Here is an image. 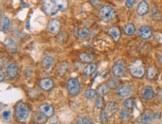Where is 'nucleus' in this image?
<instances>
[{
	"instance_id": "f257e3e1",
	"label": "nucleus",
	"mask_w": 162,
	"mask_h": 124,
	"mask_svg": "<svg viewBox=\"0 0 162 124\" xmlns=\"http://www.w3.org/2000/svg\"><path fill=\"white\" fill-rule=\"evenodd\" d=\"M30 114L29 111V107L26 105L23 102H18L14 107V115L15 118L18 121H21V122H24L28 119Z\"/></svg>"
},
{
	"instance_id": "f03ea898",
	"label": "nucleus",
	"mask_w": 162,
	"mask_h": 124,
	"mask_svg": "<svg viewBox=\"0 0 162 124\" xmlns=\"http://www.w3.org/2000/svg\"><path fill=\"white\" fill-rule=\"evenodd\" d=\"M114 15H115V11L110 5H103L98 10V17L103 21L111 20Z\"/></svg>"
},
{
	"instance_id": "7ed1b4c3",
	"label": "nucleus",
	"mask_w": 162,
	"mask_h": 124,
	"mask_svg": "<svg viewBox=\"0 0 162 124\" xmlns=\"http://www.w3.org/2000/svg\"><path fill=\"white\" fill-rule=\"evenodd\" d=\"M129 72L133 77L141 78L145 73V68H144V65L142 64V61L137 60V61L133 62L132 64H130Z\"/></svg>"
},
{
	"instance_id": "20e7f679",
	"label": "nucleus",
	"mask_w": 162,
	"mask_h": 124,
	"mask_svg": "<svg viewBox=\"0 0 162 124\" xmlns=\"http://www.w3.org/2000/svg\"><path fill=\"white\" fill-rule=\"evenodd\" d=\"M66 89L71 96H75L81 90V84L77 78H69L66 81Z\"/></svg>"
},
{
	"instance_id": "39448f33",
	"label": "nucleus",
	"mask_w": 162,
	"mask_h": 124,
	"mask_svg": "<svg viewBox=\"0 0 162 124\" xmlns=\"http://www.w3.org/2000/svg\"><path fill=\"white\" fill-rule=\"evenodd\" d=\"M42 9L47 15H50V16L55 15V14L60 10L56 2L49 1V0H46V1L42 2Z\"/></svg>"
},
{
	"instance_id": "423d86ee",
	"label": "nucleus",
	"mask_w": 162,
	"mask_h": 124,
	"mask_svg": "<svg viewBox=\"0 0 162 124\" xmlns=\"http://www.w3.org/2000/svg\"><path fill=\"white\" fill-rule=\"evenodd\" d=\"M126 73V68H125V64L123 61L121 60H117L114 62L113 66H112V74L115 77H123Z\"/></svg>"
},
{
	"instance_id": "0eeeda50",
	"label": "nucleus",
	"mask_w": 162,
	"mask_h": 124,
	"mask_svg": "<svg viewBox=\"0 0 162 124\" xmlns=\"http://www.w3.org/2000/svg\"><path fill=\"white\" fill-rule=\"evenodd\" d=\"M38 110L42 113L45 117H51L53 113H54V108L52 105H50L48 103H42L39 105Z\"/></svg>"
},
{
	"instance_id": "6e6552de",
	"label": "nucleus",
	"mask_w": 162,
	"mask_h": 124,
	"mask_svg": "<svg viewBox=\"0 0 162 124\" xmlns=\"http://www.w3.org/2000/svg\"><path fill=\"white\" fill-rule=\"evenodd\" d=\"M132 92V88L127 85V84H123V85H120L118 88H117V96L120 97V98H123V97H127L129 96Z\"/></svg>"
},
{
	"instance_id": "1a4fd4ad",
	"label": "nucleus",
	"mask_w": 162,
	"mask_h": 124,
	"mask_svg": "<svg viewBox=\"0 0 162 124\" xmlns=\"http://www.w3.org/2000/svg\"><path fill=\"white\" fill-rule=\"evenodd\" d=\"M60 27H61V24H60V21L58 19H52V20L49 21L48 23V31L51 34L53 35H56L59 33L60 31Z\"/></svg>"
},
{
	"instance_id": "9d476101",
	"label": "nucleus",
	"mask_w": 162,
	"mask_h": 124,
	"mask_svg": "<svg viewBox=\"0 0 162 124\" xmlns=\"http://www.w3.org/2000/svg\"><path fill=\"white\" fill-rule=\"evenodd\" d=\"M154 119V115L150 110H145L141 116L139 117V123L140 124H150L151 121Z\"/></svg>"
},
{
	"instance_id": "9b49d317",
	"label": "nucleus",
	"mask_w": 162,
	"mask_h": 124,
	"mask_svg": "<svg viewBox=\"0 0 162 124\" xmlns=\"http://www.w3.org/2000/svg\"><path fill=\"white\" fill-rule=\"evenodd\" d=\"M3 44L8 52H10L13 54V53H16V51H17V45H16V42L13 40V39L6 38L4 40Z\"/></svg>"
},
{
	"instance_id": "f8f14e48",
	"label": "nucleus",
	"mask_w": 162,
	"mask_h": 124,
	"mask_svg": "<svg viewBox=\"0 0 162 124\" xmlns=\"http://www.w3.org/2000/svg\"><path fill=\"white\" fill-rule=\"evenodd\" d=\"M138 34L139 36L142 38V39H148L151 37L152 35V29L151 27L147 26V25H143V26H141L139 28L138 30Z\"/></svg>"
},
{
	"instance_id": "ddd939ff",
	"label": "nucleus",
	"mask_w": 162,
	"mask_h": 124,
	"mask_svg": "<svg viewBox=\"0 0 162 124\" xmlns=\"http://www.w3.org/2000/svg\"><path fill=\"white\" fill-rule=\"evenodd\" d=\"M17 72H18V67H17V64L16 63H10L9 65L7 66L6 74H7V77L9 78V79H13V78H15L16 75H17Z\"/></svg>"
},
{
	"instance_id": "4468645a",
	"label": "nucleus",
	"mask_w": 162,
	"mask_h": 124,
	"mask_svg": "<svg viewBox=\"0 0 162 124\" xmlns=\"http://www.w3.org/2000/svg\"><path fill=\"white\" fill-rule=\"evenodd\" d=\"M39 87H40L42 90H45V91H48L53 87V81L51 78L49 77H45L42 78L40 81H39Z\"/></svg>"
},
{
	"instance_id": "2eb2a0df",
	"label": "nucleus",
	"mask_w": 162,
	"mask_h": 124,
	"mask_svg": "<svg viewBox=\"0 0 162 124\" xmlns=\"http://www.w3.org/2000/svg\"><path fill=\"white\" fill-rule=\"evenodd\" d=\"M141 96L142 98L146 100H150L154 97V90L151 86H145L143 87V89L141 90Z\"/></svg>"
},
{
	"instance_id": "dca6fc26",
	"label": "nucleus",
	"mask_w": 162,
	"mask_h": 124,
	"mask_svg": "<svg viewBox=\"0 0 162 124\" xmlns=\"http://www.w3.org/2000/svg\"><path fill=\"white\" fill-rule=\"evenodd\" d=\"M149 11V6H148L146 1H140L137 5V8H136V12H137L138 15L140 16H144L146 15Z\"/></svg>"
},
{
	"instance_id": "f3484780",
	"label": "nucleus",
	"mask_w": 162,
	"mask_h": 124,
	"mask_svg": "<svg viewBox=\"0 0 162 124\" xmlns=\"http://www.w3.org/2000/svg\"><path fill=\"white\" fill-rule=\"evenodd\" d=\"M54 57L51 55H46L44 56L42 58V60H41V66H42L43 69H49L50 67L53 65V63H54Z\"/></svg>"
},
{
	"instance_id": "a211bd4d",
	"label": "nucleus",
	"mask_w": 162,
	"mask_h": 124,
	"mask_svg": "<svg viewBox=\"0 0 162 124\" xmlns=\"http://www.w3.org/2000/svg\"><path fill=\"white\" fill-rule=\"evenodd\" d=\"M108 34H109L114 41H118L120 38V30L117 26H112L110 28H108L107 30Z\"/></svg>"
},
{
	"instance_id": "6ab92c4d",
	"label": "nucleus",
	"mask_w": 162,
	"mask_h": 124,
	"mask_svg": "<svg viewBox=\"0 0 162 124\" xmlns=\"http://www.w3.org/2000/svg\"><path fill=\"white\" fill-rule=\"evenodd\" d=\"M10 26V20L7 16H5L2 14L1 15V20H0V28H1L2 32H6L8 28Z\"/></svg>"
},
{
	"instance_id": "aec40b11",
	"label": "nucleus",
	"mask_w": 162,
	"mask_h": 124,
	"mask_svg": "<svg viewBox=\"0 0 162 124\" xmlns=\"http://www.w3.org/2000/svg\"><path fill=\"white\" fill-rule=\"evenodd\" d=\"M117 108H118V104L112 101V102H109L106 105L105 111L108 114V116H111V115H113L117 111Z\"/></svg>"
},
{
	"instance_id": "412c9836",
	"label": "nucleus",
	"mask_w": 162,
	"mask_h": 124,
	"mask_svg": "<svg viewBox=\"0 0 162 124\" xmlns=\"http://www.w3.org/2000/svg\"><path fill=\"white\" fill-rule=\"evenodd\" d=\"M68 68H69V65L67 62H61L57 67V75L62 77V76L65 75L66 72L68 71Z\"/></svg>"
},
{
	"instance_id": "4be33fe9",
	"label": "nucleus",
	"mask_w": 162,
	"mask_h": 124,
	"mask_svg": "<svg viewBox=\"0 0 162 124\" xmlns=\"http://www.w3.org/2000/svg\"><path fill=\"white\" fill-rule=\"evenodd\" d=\"M96 71V65L94 63H89L88 65H86L83 69V74L86 76H89L91 74H93Z\"/></svg>"
},
{
	"instance_id": "5701e85b",
	"label": "nucleus",
	"mask_w": 162,
	"mask_h": 124,
	"mask_svg": "<svg viewBox=\"0 0 162 124\" xmlns=\"http://www.w3.org/2000/svg\"><path fill=\"white\" fill-rule=\"evenodd\" d=\"M135 31H136V29H135V26H134L133 23H127L123 27V32L125 35H128V36L133 35L134 33H135Z\"/></svg>"
},
{
	"instance_id": "b1692460",
	"label": "nucleus",
	"mask_w": 162,
	"mask_h": 124,
	"mask_svg": "<svg viewBox=\"0 0 162 124\" xmlns=\"http://www.w3.org/2000/svg\"><path fill=\"white\" fill-rule=\"evenodd\" d=\"M156 74H157V69L154 65H150L148 67L147 71H146V77L147 79H153L155 77Z\"/></svg>"
},
{
	"instance_id": "393cba45",
	"label": "nucleus",
	"mask_w": 162,
	"mask_h": 124,
	"mask_svg": "<svg viewBox=\"0 0 162 124\" xmlns=\"http://www.w3.org/2000/svg\"><path fill=\"white\" fill-rule=\"evenodd\" d=\"M33 119H34L37 123H43V122H45L46 117L44 116L40 111H36L33 113Z\"/></svg>"
},
{
	"instance_id": "a878e982",
	"label": "nucleus",
	"mask_w": 162,
	"mask_h": 124,
	"mask_svg": "<svg viewBox=\"0 0 162 124\" xmlns=\"http://www.w3.org/2000/svg\"><path fill=\"white\" fill-rule=\"evenodd\" d=\"M79 59L82 62H91L92 60H93V55L90 54V53L83 52V53H80L79 54Z\"/></svg>"
},
{
	"instance_id": "bb28decb",
	"label": "nucleus",
	"mask_w": 162,
	"mask_h": 124,
	"mask_svg": "<svg viewBox=\"0 0 162 124\" xmlns=\"http://www.w3.org/2000/svg\"><path fill=\"white\" fill-rule=\"evenodd\" d=\"M76 124H94V123L91 122V120L89 119L88 116H85V115H81V116L77 117Z\"/></svg>"
},
{
	"instance_id": "cd10ccee",
	"label": "nucleus",
	"mask_w": 162,
	"mask_h": 124,
	"mask_svg": "<svg viewBox=\"0 0 162 124\" xmlns=\"http://www.w3.org/2000/svg\"><path fill=\"white\" fill-rule=\"evenodd\" d=\"M119 116H120V118H121L122 120H124V121H128V120L130 119V113H129V111H128L126 108L120 109Z\"/></svg>"
},
{
	"instance_id": "c85d7f7f",
	"label": "nucleus",
	"mask_w": 162,
	"mask_h": 124,
	"mask_svg": "<svg viewBox=\"0 0 162 124\" xmlns=\"http://www.w3.org/2000/svg\"><path fill=\"white\" fill-rule=\"evenodd\" d=\"M107 86L108 88L111 89H115L117 87H119V81L116 79V78H110L107 81Z\"/></svg>"
},
{
	"instance_id": "c756f323",
	"label": "nucleus",
	"mask_w": 162,
	"mask_h": 124,
	"mask_svg": "<svg viewBox=\"0 0 162 124\" xmlns=\"http://www.w3.org/2000/svg\"><path fill=\"white\" fill-rule=\"evenodd\" d=\"M123 105H124V108L131 109L135 106V100H134L133 98H127V99L124 100Z\"/></svg>"
},
{
	"instance_id": "7c9ffc66",
	"label": "nucleus",
	"mask_w": 162,
	"mask_h": 124,
	"mask_svg": "<svg viewBox=\"0 0 162 124\" xmlns=\"http://www.w3.org/2000/svg\"><path fill=\"white\" fill-rule=\"evenodd\" d=\"M151 13H152V17L154 20H161L162 19V15H161V12L159 11L157 8L156 7H152V9H151Z\"/></svg>"
},
{
	"instance_id": "2f4dec72",
	"label": "nucleus",
	"mask_w": 162,
	"mask_h": 124,
	"mask_svg": "<svg viewBox=\"0 0 162 124\" xmlns=\"http://www.w3.org/2000/svg\"><path fill=\"white\" fill-rule=\"evenodd\" d=\"M97 93H98L99 95H105L107 94L108 91H109V88H108V86L106 85V84H101V85H99V87L97 88Z\"/></svg>"
},
{
	"instance_id": "473e14b6",
	"label": "nucleus",
	"mask_w": 162,
	"mask_h": 124,
	"mask_svg": "<svg viewBox=\"0 0 162 124\" xmlns=\"http://www.w3.org/2000/svg\"><path fill=\"white\" fill-rule=\"evenodd\" d=\"M88 33H89V30L87 27L82 28V29L79 31V38L81 40H83V39H85L88 36Z\"/></svg>"
},
{
	"instance_id": "72a5a7b5",
	"label": "nucleus",
	"mask_w": 162,
	"mask_h": 124,
	"mask_svg": "<svg viewBox=\"0 0 162 124\" xmlns=\"http://www.w3.org/2000/svg\"><path fill=\"white\" fill-rule=\"evenodd\" d=\"M97 91L96 90H93V89H88L85 91V97L87 98V99H91V98L95 97Z\"/></svg>"
},
{
	"instance_id": "f704fd0d",
	"label": "nucleus",
	"mask_w": 162,
	"mask_h": 124,
	"mask_svg": "<svg viewBox=\"0 0 162 124\" xmlns=\"http://www.w3.org/2000/svg\"><path fill=\"white\" fill-rule=\"evenodd\" d=\"M95 106L97 108H102L104 106V99H103L102 96H99L95 101Z\"/></svg>"
},
{
	"instance_id": "c9c22d12",
	"label": "nucleus",
	"mask_w": 162,
	"mask_h": 124,
	"mask_svg": "<svg viewBox=\"0 0 162 124\" xmlns=\"http://www.w3.org/2000/svg\"><path fill=\"white\" fill-rule=\"evenodd\" d=\"M109 117L108 116V114L106 113V111H105V109H103V110L101 111V113H100V121L101 122H105L106 120H107V118Z\"/></svg>"
},
{
	"instance_id": "e433bc0d",
	"label": "nucleus",
	"mask_w": 162,
	"mask_h": 124,
	"mask_svg": "<svg viewBox=\"0 0 162 124\" xmlns=\"http://www.w3.org/2000/svg\"><path fill=\"white\" fill-rule=\"evenodd\" d=\"M57 3V5H58V7H59V9H62V10H64L66 8V4H67V2L66 1H55Z\"/></svg>"
},
{
	"instance_id": "4c0bfd02",
	"label": "nucleus",
	"mask_w": 162,
	"mask_h": 124,
	"mask_svg": "<svg viewBox=\"0 0 162 124\" xmlns=\"http://www.w3.org/2000/svg\"><path fill=\"white\" fill-rule=\"evenodd\" d=\"M10 114H11L10 110H5V111H3V113H2V118H3L4 120H7L8 118H9Z\"/></svg>"
},
{
	"instance_id": "58836bf2",
	"label": "nucleus",
	"mask_w": 162,
	"mask_h": 124,
	"mask_svg": "<svg viewBox=\"0 0 162 124\" xmlns=\"http://www.w3.org/2000/svg\"><path fill=\"white\" fill-rule=\"evenodd\" d=\"M125 4H126V6L128 8H131V7H133L134 4H135V1H134V0H126V1H125Z\"/></svg>"
},
{
	"instance_id": "ea45409f",
	"label": "nucleus",
	"mask_w": 162,
	"mask_h": 124,
	"mask_svg": "<svg viewBox=\"0 0 162 124\" xmlns=\"http://www.w3.org/2000/svg\"><path fill=\"white\" fill-rule=\"evenodd\" d=\"M90 4H92L93 6H95V7H99L100 5H101V2H100V1H90Z\"/></svg>"
},
{
	"instance_id": "a19ab883",
	"label": "nucleus",
	"mask_w": 162,
	"mask_h": 124,
	"mask_svg": "<svg viewBox=\"0 0 162 124\" xmlns=\"http://www.w3.org/2000/svg\"><path fill=\"white\" fill-rule=\"evenodd\" d=\"M156 55H157L158 61L162 64V53H161V52H157V53H156Z\"/></svg>"
},
{
	"instance_id": "79ce46f5",
	"label": "nucleus",
	"mask_w": 162,
	"mask_h": 124,
	"mask_svg": "<svg viewBox=\"0 0 162 124\" xmlns=\"http://www.w3.org/2000/svg\"><path fill=\"white\" fill-rule=\"evenodd\" d=\"M0 74H1V81H3L4 80V71H3V69H1L0 70Z\"/></svg>"
},
{
	"instance_id": "37998d69",
	"label": "nucleus",
	"mask_w": 162,
	"mask_h": 124,
	"mask_svg": "<svg viewBox=\"0 0 162 124\" xmlns=\"http://www.w3.org/2000/svg\"><path fill=\"white\" fill-rule=\"evenodd\" d=\"M52 124H57V123H56V122H55V123H52Z\"/></svg>"
}]
</instances>
